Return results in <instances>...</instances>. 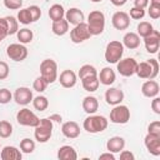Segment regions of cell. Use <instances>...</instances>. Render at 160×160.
Returning <instances> with one entry per match:
<instances>
[{"mask_svg": "<svg viewBox=\"0 0 160 160\" xmlns=\"http://www.w3.org/2000/svg\"><path fill=\"white\" fill-rule=\"evenodd\" d=\"M108 125H109V120L104 115H95V114H90L82 122L84 130L90 134L101 132L106 130Z\"/></svg>", "mask_w": 160, "mask_h": 160, "instance_id": "6da1fadb", "label": "cell"}, {"mask_svg": "<svg viewBox=\"0 0 160 160\" xmlns=\"http://www.w3.org/2000/svg\"><path fill=\"white\" fill-rule=\"evenodd\" d=\"M88 29L91 36L101 35L105 30V15L100 10H92L88 15Z\"/></svg>", "mask_w": 160, "mask_h": 160, "instance_id": "7a4b0ae2", "label": "cell"}, {"mask_svg": "<svg viewBox=\"0 0 160 160\" xmlns=\"http://www.w3.org/2000/svg\"><path fill=\"white\" fill-rule=\"evenodd\" d=\"M52 121L49 118H42L40 119L39 124L34 128V136L38 142H46L50 140L52 135Z\"/></svg>", "mask_w": 160, "mask_h": 160, "instance_id": "3957f363", "label": "cell"}, {"mask_svg": "<svg viewBox=\"0 0 160 160\" xmlns=\"http://www.w3.org/2000/svg\"><path fill=\"white\" fill-rule=\"evenodd\" d=\"M40 76H42L48 84H52L58 80V64L52 59H45L40 64Z\"/></svg>", "mask_w": 160, "mask_h": 160, "instance_id": "277c9868", "label": "cell"}, {"mask_svg": "<svg viewBox=\"0 0 160 160\" xmlns=\"http://www.w3.org/2000/svg\"><path fill=\"white\" fill-rule=\"evenodd\" d=\"M122 54H124L122 42H120L118 40H112L106 45L104 56H105V60L109 64H116L122 58Z\"/></svg>", "mask_w": 160, "mask_h": 160, "instance_id": "5b68a950", "label": "cell"}, {"mask_svg": "<svg viewBox=\"0 0 160 160\" xmlns=\"http://www.w3.org/2000/svg\"><path fill=\"white\" fill-rule=\"evenodd\" d=\"M16 121L21 125V126H30V128H35L39 121H40V118L34 112L31 111L30 109L28 108H24V109H20L16 114Z\"/></svg>", "mask_w": 160, "mask_h": 160, "instance_id": "8992f818", "label": "cell"}, {"mask_svg": "<svg viewBox=\"0 0 160 160\" xmlns=\"http://www.w3.org/2000/svg\"><path fill=\"white\" fill-rule=\"evenodd\" d=\"M130 120V110L126 105L118 104L110 111V121L114 124H126Z\"/></svg>", "mask_w": 160, "mask_h": 160, "instance_id": "52a82bcc", "label": "cell"}, {"mask_svg": "<svg viewBox=\"0 0 160 160\" xmlns=\"http://www.w3.org/2000/svg\"><path fill=\"white\" fill-rule=\"evenodd\" d=\"M90 38H91V34H90V31H89L88 25H86L85 21L75 25L74 29L70 31V40L74 44L84 42L85 40H89Z\"/></svg>", "mask_w": 160, "mask_h": 160, "instance_id": "ba28073f", "label": "cell"}, {"mask_svg": "<svg viewBox=\"0 0 160 160\" xmlns=\"http://www.w3.org/2000/svg\"><path fill=\"white\" fill-rule=\"evenodd\" d=\"M6 55L12 61H24L28 58V49L24 44L14 42L6 48Z\"/></svg>", "mask_w": 160, "mask_h": 160, "instance_id": "9c48e42d", "label": "cell"}, {"mask_svg": "<svg viewBox=\"0 0 160 160\" xmlns=\"http://www.w3.org/2000/svg\"><path fill=\"white\" fill-rule=\"evenodd\" d=\"M136 65H138V61L134 58H125V59H120L116 62V70L121 76L129 78L135 74Z\"/></svg>", "mask_w": 160, "mask_h": 160, "instance_id": "30bf717a", "label": "cell"}, {"mask_svg": "<svg viewBox=\"0 0 160 160\" xmlns=\"http://www.w3.org/2000/svg\"><path fill=\"white\" fill-rule=\"evenodd\" d=\"M12 98H14V100H15V102H16L18 105L26 106V105H29V104L32 101L34 95H32V91H31L29 88H26V86H20V88H18V89L15 90Z\"/></svg>", "mask_w": 160, "mask_h": 160, "instance_id": "8fae6325", "label": "cell"}, {"mask_svg": "<svg viewBox=\"0 0 160 160\" xmlns=\"http://www.w3.org/2000/svg\"><path fill=\"white\" fill-rule=\"evenodd\" d=\"M111 24L116 30H126L130 26V16L125 11H116L111 18Z\"/></svg>", "mask_w": 160, "mask_h": 160, "instance_id": "7c38bea8", "label": "cell"}, {"mask_svg": "<svg viewBox=\"0 0 160 160\" xmlns=\"http://www.w3.org/2000/svg\"><path fill=\"white\" fill-rule=\"evenodd\" d=\"M105 101L106 104L111 105V106H115L118 104H121L125 95H124V91L121 89H118V88H109L106 91H105Z\"/></svg>", "mask_w": 160, "mask_h": 160, "instance_id": "4fadbf2b", "label": "cell"}, {"mask_svg": "<svg viewBox=\"0 0 160 160\" xmlns=\"http://www.w3.org/2000/svg\"><path fill=\"white\" fill-rule=\"evenodd\" d=\"M144 145L151 155H154V156L160 155V136L148 132L144 139Z\"/></svg>", "mask_w": 160, "mask_h": 160, "instance_id": "5bb4252c", "label": "cell"}, {"mask_svg": "<svg viewBox=\"0 0 160 160\" xmlns=\"http://www.w3.org/2000/svg\"><path fill=\"white\" fill-rule=\"evenodd\" d=\"M144 45L148 52L156 54L160 46V32L158 30H154L149 36L144 38Z\"/></svg>", "mask_w": 160, "mask_h": 160, "instance_id": "9a60e30c", "label": "cell"}, {"mask_svg": "<svg viewBox=\"0 0 160 160\" xmlns=\"http://www.w3.org/2000/svg\"><path fill=\"white\" fill-rule=\"evenodd\" d=\"M59 81H60V85L65 89H70V88H74L76 85V81H78V75L70 70V69H66L64 71L60 72V76H59Z\"/></svg>", "mask_w": 160, "mask_h": 160, "instance_id": "2e32d148", "label": "cell"}, {"mask_svg": "<svg viewBox=\"0 0 160 160\" xmlns=\"http://www.w3.org/2000/svg\"><path fill=\"white\" fill-rule=\"evenodd\" d=\"M159 91H160V86H159V82L155 81L154 79H148L142 85H141V92L145 98H155L159 95Z\"/></svg>", "mask_w": 160, "mask_h": 160, "instance_id": "e0dca14e", "label": "cell"}, {"mask_svg": "<svg viewBox=\"0 0 160 160\" xmlns=\"http://www.w3.org/2000/svg\"><path fill=\"white\" fill-rule=\"evenodd\" d=\"M65 20L71 24V25H78L80 22H84L85 15L79 8H70L69 10L65 11Z\"/></svg>", "mask_w": 160, "mask_h": 160, "instance_id": "ac0fdd59", "label": "cell"}, {"mask_svg": "<svg viewBox=\"0 0 160 160\" xmlns=\"http://www.w3.org/2000/svg\"><path fill=\"white\" fill-rule=\"evenodd\" d=\"M61 132L68 139H76L80 135V126L76 121H66L61 126Z\"/></svg>", "mask_w": 160, "mask_h": 160, "instance_id": "d6986e66", "label": "cell"}, {"mask_svg": "<svg viewBox=\"0 0 160 160\" xmlns=\"http://www.w3.org/2000/svg\"><path fill=\"white\" fill-rule=\"evenodd\" d=\"M98 79L100 81V84L102 85H106V86H110L115 82V79H116V74L115 71L109 68V66H105L100 70V72L98 74Z\"/></svg>", "mask_w": 160, "mask_h": 160, "instance_id": "ffe728a7", "label": "cell"}, {"mask_svg": "<svg viewBox=\"0 0 160 160\" xmlns=\"http://www.w3.org/2000/svg\"><path fill=\"white\" fill-rule=\"evenodd\" d=\"M0 158L2 160H21L22 154H21V150H19L16 146L6 145L1 150Z\"/></svg>", "mask_w": 160, "mask_h": 160, "instance_id": "44dd1931", "label": "cell"}, {"mask_svg": "<svg viewBox=\"0 0 160 160\" xmlns=\"http://www.w3.org/2000/svg\"><path fill=\"white\" fill-rule=\"evenodd\" d=\"M125 148V139L122 136H112L106 141V150L115 154L120 152Z\"/></svg>", "mask_w": 160, "mask_h": 160, "instance_id": "7402d4cb", "label": "cell"}, {"mask_svg": "<svg viewBox=\"0 0 160 160\" xmlns=\"http://www.w3.org/2000/svg\"><path fill=\"white\" fill-rule=\"evenodd\" d=\"M122 45H124V48H128L130 50L138 49L140 46V36L136 32L129 31L122 38Z\"/></svg>", "mask_w": 160, "mask_h": 160, "instance_id": "603a6c76", "label": "cell"}, {"mask_svg": "<svg viewBox=\"0 0 160 160\" xmlns=\"http://www.w3.org/2000/svg\"><path fill=\"white\" fill-rule=\"evenodd\" d=\"M135 74L140 79H152V66L149 61H141L138 62Z\"/></svg>", "mask_w": 160, "mask_h": 160, "instance_id": "cb8c5ba5", "label": "cell"}, {"mask_svg": "<svg viewBox=\"0 0 160 160\" xmlns=\"http://www.w3.org/2000/svg\"><path fill=\"white\" fill-rule=\"evenodd\" d=\"M58 159H60V160H76L78 152L71 145H62L58 150Z\"/></svg>", "mask_w": 160, "mask_h": 160, "instance_id": "d4e9b609", "label": "cell"}, {"mask_svg": "<svg viewBox=\"0 0 160 160\" xmlns=\"http://www.w3.org/2000/svg\"><path fill=\"white\" fill-rule=\"evenodd\" d=\"M82 109L89 115L90 114H95L98 111V109H99V101H98V99L95 96H92V95L85 96L84 100H82Z\"/></svg>", "mask_w": 160, "mask_h": 160, "instance_id": "484cf974", "label": "cell"}, {"mask_svg": "<svg viewBox=\"0 0 160 160\" xmlns=\"http://www.w3.org/2000/svg\"><path fill=\"white\" fill-rule=\"evenodd\" d=\"M48 14L52 21H58V20H61L65 18V9L61 4H54L49 8Z\"/></svg>", "mask_w": 160, "mask_h": 160, "instance_id": "4316f807", "label": "cell"}, {"mask_svg": "<svg viewBox=\"0 0 160 160\" xmlns=\"http://www.w3.org/2000/svg\"><path fill=\"white\" fill-rule=\"evenodd\" d=\"M51 31L58 36H62L69 31V22L65 20V18L58 21H52Z\"/></svg>", "mask_w": 160, "mask_h": 160, "instance_id": "83f0119b", "label": "cell"}, {"mask_svg": "<svg viewBox=\"0 0 160 160\" xmlns=\"http://www.w3.org/2000/svg\"><path fill=\"white\" fill-rule=\"evenodd\" d=\"M81 84H82V88L85 91L88 92H94L99 89V85H100V81L98 79V75L96 76H89V78H85L81 80Z\"/></svg>", "mask_w": 160, "mask_h": 160, "instance_id": "f1b7e54d", "label": "cell"}, {"mask_svg": "<svg viewBox=\"0 0 160 160\" xmlns=\"http://www.w3.org/2000/svg\"><path fill=\"white\" fill-rule=\"evenodd\" d=\"M16 36H18L19 42L25 45V44H29V42L32 41V39H34V32H32L30 29H28V28H22V29H20V30H18Z\"/></svg>", "mask_w": 160, "mask_h": 160, "instance_id": "f546056e", "label": "cell"}, {"mask_svg": "<svg viewBox=\"0 0 160 160\" xmlns=\"http://www.w3.org/2000/svg\"><path fill=\"white\" fill-rule=\"evenodd\" d=\"M98 75V70L94 65H90V64H85L80 68L79 72H78V76L80 78V80L85 79V78H89V76H96Z\"/></svg>", "mask_w": 160, "mask_h": 160, "instance_id": "4dcf8cb0", "label": "cell"}, {"mask_svg": "<svg viewBox=\"0 0 160 160\" xmlns=\"http://www.w3.org/2000/svg\"><path fill=\"white\" fill-rule=\"evenodd\" d=\"M31 102H32L34 109L38 110V111H45V110L49 108V100H48V98L44 96V95H38V96H35Z\"/></svg>", "mask_w": 160, "mask_h": 160, "instance_id": "1f68e13d", "label": "cell"}, {"mask_svg": "<svg viewBox=\"0 0 160 160\" xmlns=\"http://www.w3.org/2000/svg\"><path fill=\"white\" fill-rule=\"evenodd\" d=\"M155 29H154V26L149 22V21H141L139 25H138V35L140 36V38H146V36H149L152 31H154Z\"/></svg>", "mask_w": 160, "mask_h": 160, "instance_id": "d6a6232c", "label": "cell"}, {"mask_svg": "<svg viewBox=\"0 0 160 160\" xmlns=\"http://www.w3.org/2000/svg\"><path fill=\"white\" fill-rule=\"evenodd\" d=\"M20 150L24 154H31L35 150V141L31 140V139H29V138L22 139L20 141Z\"/></svg>", "mask_w": 160, "mask_h": 160, "instance_id": "836d02e7", "label": "cell"}, {"mask_svg": "<svg viewBox=\"0 0 160 160\" xmlns=\"http://www.w3.org/2000/svg\"><path fill=\"white\" fill-rule=\"evenodd\" d=\"M16 19H18V21H19L20 24H22V25H29V24L32 22V19H31V15H30L28 8H25V9H20L19 12H18Z\"/></svg>", "mask_w": 160, "mask_h": 160, "instance_id": "e575fe53", "label": "cell"}, {"mask_svg": "<svg viewBox=\"0 0 160 160\" xmlns=\"http://www.w3.org/2000/svg\"><path fill=\"white\" fill-rule=\"evenodd\" d=\"M11 135H12V125L6 120H1L0 121V138L6 139V138H10Z\"/></svg>", "mask_w": 160, "mask_h": 160, "instance_id": "d590c367", "label": "cell"}, {"mask_svg": "<svg viewBox=\"0 0 160 160\" xmlns=\"http://www.w3.org/2000/svg\"><path fill=\"white\" fill-rule=\"evenodd\" d=\"M6 19V22H8V29H9V35H14L18 32L19 30V21L15 16H11V15H8L5 16Z\"/></svg>", "mask_w": 160, "mask_h": 160, "instance_id": "8d00e7d4", "label": "cell"}, {"mask_svg": "<svg viewBox=\"0 0 160 160\" xmlns=\"http://www.w3.org/2000/svg\"><path fill=\"white\" fill-rule=\"evenodd\" d=\"M48 85H49V84L46 82V80H45L42 76H38V78L34 80V82H32V89H34L35 91H38V92H42V91L46 90Z\"/></svg>", "mask_w": 160, "mask_h": 160, "instance_id": "74e56055", "label": "cell"}, {"mask_svg": "<svg viewBox=\"0 0 160 160\" xmlns=\"http://www.w3.org/2000/svg\"><path fill=\"white\" fill-rule=\"evenodd\" d=\"M129 16L130 19L132 20H140L145 16V9L142 8H139V6H132L130 9V12H129Z\"/></svg>", "mask_w": 160, "mask_h": 160, "instance_id": "f35d334b", "label": "cell"}, {"mask_svg": "<svg viewBox=\"0 0 160 160\" xmlns=\"http://www.w3.org/2000/svg\"><path fill=\"white\" fill-rule=\"evenodd\" d=\"M11 99H12V94L9 89H5V88L0 89V104L1 105H5V104L10 102Z\"/></svg>", "mask_w": 160, "mask_h": 160, "instance_id": "ab89813d", "label": "cell"}, {"mask_svg": "<svg viewBox=\"0 0 160 160\" xmlns=\"http://www.w3.org/2000/svg\"><path fill=\"white\" fill-rule=\"evenodd\" d=\"M4 6L9 10H19L22 6V0H4Z\"/></svg>", "mask_w": 160, "mask_h": 160, "instance_id": "60d3db41", "label": "cell"}, {"mask_svg": "<svg viewBox=\"0 0 160 160\" xmlns=\"http://www.w3.org/2000/svg\"><path fill=\"white\" fill-rule=\"evenodd\" d=\"M30 15H31V19H32V22L38 21L40 18H41V9L38 6V5H30L28 8Z\"/></svg>", "mask_w": 160, "mask_h": 160, "instance_id": "b9f144b4", "label": "cell"}, {"mask_svg": "<svg viewBox=\"0 0 160 160\" xmlns=\"http://www.w3.org/2000/svg\"><path fill=\"white\" fill-rule=\"evenodd\" d=\"M8 35H9V29H8L6 19L0 18V41H2Z\"/></svg>", "mask_w": 160, "mask_h": 160, "instance_id": "7bdbcfd3", "label": "cell"}, {"mask_svg": "<svg viewBox=\"0 0 160 160\" xmlns=\"http://www.w3.org/2000/svg\"><path fill=\"white\" fill-rule=\"evenodd\" d=\"M148 14H149V16L152 20H158L160 18V5H152V4H150Z\"/></svg>", "mask_w": 160, "mask_h": 160, "instance_id": "ee69618b", "label": "cell"}, {"mask_svg": "<svg viewBox=\"0 0 160 160\" xmlns=\"http://www.w3.org/2000/svg\"><path fill=\"white\" fill-rule=\"evenodd\" d=\"M148 132L152 134V135H158L160 136V121L155 120L152 122H150V125L148 126Z\"/></svg>", "mask_w": 160, "mask_h": 160, "instance_id": "f6af8a7d", "label": "cell"}, {"mask_svg": "<svg viewBox=\"0 0 160 160\" xmlns=\"http://www.w3.org/2000/svg\"><path fill=\"white\" fill-rule=\"evenodd\" d=\"M10 74L9 65L5 61H0V80H5Z\"/></svg>", "mask_w": 160, "mask_h": 160, "instance_id": "bcb514c9", "label": "cell"}, {"mask_svg": "<svg viewBox=\"0 0 160 160\" xmlns=\"http://www.w3.org/2000/svg\"><path fill=\"white\" fill-rule=\"evenodd\" d=\"M151 109L155 114L160 115V98L159 96H155L152 98V101H151Z\"/></svg>", "mask_w": 160, "mask_h": 160, "instance_id": "7dc6e473", "label": "cell"}, {"mask_svg": "<svg viewBox=\"0 0 160 160\" xmlns=\"http://www.w3.org/2000/svg\"><path fill=\"white\" fill-rule=\"evenodd\" d=\"M135 159V155L129 151V150H121L120 151V160H134Z\"/></svg>", "mask_w": 160, "mask_h": 160, "instance_id": "c3c4849f", "label": "cell"}, {"mask_svg": "<svg viewBox=\"0 0 160 160\" xmlns=\"http://www.w3.org/2000/svg\"><path fill=\"white\" fill-rule=\"evenodd\" d=\"M148 61H149V62L151 64V66H152V79H155V78L158 76V74H159V62H158L156 59H149Z\"/></svg>", "mask_w": 160, "mask_h": 160, "instance_id": "681fc988", "label": "cell"}, {"mask_svg": "<svg viewBox=\"0 0 160 160\" xmlns=\"http://www.w3.org/2000/svg\"><path fill=\"white\" fill-rule=\"evenodd\" d=\"M99 160H115V155L110 151L108 152H102L99 155Z\"/></svg>", "mask_w": 160, "mask_h": 160, "instance_id": "f907efd6", "label": "cell"}, {"mask_svg": "<svg viewBox=\"0 0 160 160\" xmlns=\"http://www.w3.org/2000/svg\"><path fill=\"white\" fill-rule=\"evenodd\" d=\"M149 5V0H134V6H139L145 9Z\"/></svg>", "mask_w": 160, "mask_h": 160, "instance_id": "816d5d0a", "label": "cell"}, {"mask_svg": "<svg viewBox=\"0 0 160 160\" xmlns=\"http://www.w3.org/2000/svg\"><path fill=\"white\" fill-rule=\"evenodd\" d=\"M49 119H50L51 121H55V122H61V120H62V118H61L60 114H51V115L49 116Z\"/></svg>", "mask_w": 160, "mask_h": 160, "instance_id": "f5cc1de1", "label": "cell"}, {"mask_svg": "<svg viewBox=\"0 0 160 160\" xmlns=\"http://www.w3.org/2000/svg\"><path fill=\"white\" fill-rule=\"evenodd\" d=\"M110 2L114 6H124L128 2V0H110Z\"/></svg>", "mask_w": 160, "mask_h": 160, "instance_id": "db71d44e", "label": "cell"}, {"mask_svg": "<svg viewBox=\"0 0 160 160\" xmlns=\"http://www.w3.org/2000/svg\"><path fill=\"white\" fill-rule=\"evenodd\" d=\"M150 1V4H152V5H160V0H149Z\"/></svg>", "mask_w": 160, "mask_h": 160, "instance_id": "11a10c76", "label": "cell"}, {"mask_svg": "<svg viewBox=\"0 0 160 160\" xmlns=\"http://www.w3.org/2000/svg\"><path fill=\"white\" fill-rule=\"evenodd\" d=\"M90 1H92V2H101L102 0H90Z\"/></svg>", "mask_w": 160, "mask_h": 160, "instance_id": "9f6ffc18", "label": "cell"}, {"mask_svg": "<svg viewBox=\"0 0 160 160\" xmlns=\"http://www.w3.org/2000/svg\"><path fill=\"white\" fill-rule=\"evenodd\" d=\"M0 146H1V144H0Z\"/></svg>", "mask_w": 160, "mask_h": 160, "instance_id": "6f0895ef", "label": "cell"}, {"mask_svg": "<svg viewBox=\"0 0 160 160\" xmlns=\"http://www.w3.org/2000/svg\"><path fill=\"white\" fill-rule=\"evenodd\" d=\"M0 42H1V41H0Z\"/></svg>", "mask_w": 160, "mask_h": 160, "instance_id": "680465c9", "label": "cell"}]
</instances>
